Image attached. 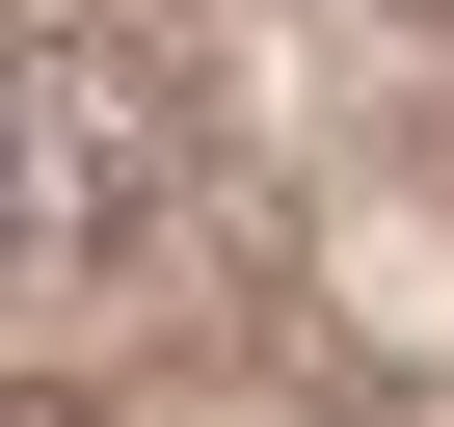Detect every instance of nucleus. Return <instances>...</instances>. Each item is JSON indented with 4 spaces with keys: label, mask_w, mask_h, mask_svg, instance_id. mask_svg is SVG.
<instances>
[{
    "label": "nucleus",
    "mask_w": 454,
    "mask_h": 427,
    "mask_svg": "<svg viewBox=\"0 0 454 427\" xmlns=\"http://www.w3.org/2000/svg\"><path fill=\"white\" fill-rule=\"evenodd\" d=\"M134 187H160V81L134 54H0V268L107 241Z\"/></svg>",
    "instance_id": "nucleus-1"
},
{
    "label": "nucleus",
    "mask_w": 454,
    "mask_h": 427,
    "mask_svg": "<svg viewBox=\"0 0 454 427\" xmlns=\"http://www.w3.org/2000/svg\"><path fill=\"white\" fill-rule=\"evenodd\" d=\"M0 427H81V400H54V374H0Z\"/></svg>",
    "instance_id": "nucleus-2"
}]
</instances>
